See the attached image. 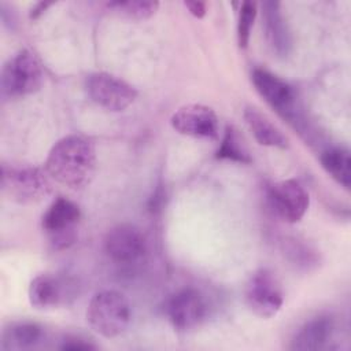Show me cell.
Here are the masks:
<instances>
[{
  "label": "cell",
  "mask_w": 351,
  "mask_h": 351,
  "mask_svg": "<svg viewBox=\"0 0 351 351\" xmlns=\"http://www.w3.org/2000/svg\"><path fill=\"white\" fill-rule=\"evenodd\" d=\"M44 169L52 180L64 186L74 189L86 186L96 170L93 141L82 134L62 137L49 149Z\"/></svg>",
  "instance_id": "cell-1"
},
{
  "label": "cell",
  "mask_w": 351,
  "mask_h": 351,
  "mask_svg": "<svg viewBox=\"0 0 351 351\" xmlns=\"http://www.w3.org/2000/svg\"><path fill=\"white\" fill-rule=\"evenodd\" d=\"M132 318L129 300L115 289L96 292L86 310V319L90 328L100 336L112 339L122 335Z\"/></svg>",
  "instance_id": "cell-2"
},
{
  "label": "cell",
  "mask_w": 351,
  "mask_h": 351,
  "mask_svg": "<svg viewBox=\"0 0 351 351\" xmlns=\"http://www.w3.org/2000/svg\"><path fill=\"white\" fill-rule=\"evenodd\" d=\"M49 178L45 169L30 165H3L1 192L15 203L32 204L51 192Z\"/></svg>",
  "instance_id": "cell-3"
},
{
  "label": "cell",
  "mask_w": 351,
  "mask_h": 351,
  "mask_svg": "<svg viewBox=\"0 0 351 351\" xmlns=\"http://www.w3.org/2000/svg\"><path fill=\"white\" fill-rule=\"evenodd\" d=\"M44 82V73L38 59L29 49H21L10 58L0 77L1 96L5 99L23 97L36 93Z\"/></svg>",
  "instance_id": "cell-4"
},
{
  "label": "cell",
  "mask_w": 351,
  "mask_h": 351,
  "mask_svg": "<svg viewBox=\"0 0 351 351\" xmlns=\"http://www.w3.org/2000/svg\"><path fill=\"white\" fill-rule=\"evenodd\" d=\"M244 300L255 315L274 317L284 303V292L276 273L267 267L255 270L245 282Z\"/></svg>",
  "instance_id": "cell-5"
},
{
  "label": "cell",
  "mask_w": 351,
  "mask_h": 351,
  "mask_svg": "<svg viewBox=\"0 0 351 351\" xmlns=\"http://www.w3.org/2000/svg\"><path fill=\"white\" fill-rule=\"evenodd\" d=\"M85 90L95 104L112 112L123 111L137 97L133 85L106 71L90 73L85 78Z\"/></svg>",
  "instance_id": "cell-6"
},
{
  "label": "cell",
  "mask_w": 351,
  "mask_h": 351,
  "mask_svg": "<svg viewBox=\"0 0 351 351\" xmlns=\"http://www.w3.org/2000/svg\"><path fill=\"white\" fill-rule=\"evenodd\" d=\"M80 218V207L70 199L60 196L43 214L41 226L55 248H67L75 240V226Z\"/></svg>",
  "instance_id": "cell-7"
},
{
  "label": "cell",
  "mask_w": 351,
  "mask_h": 351,
  "mask_svg": "<svg viewBox=\"0 0 351 351\" xmlns=\"http://www.w3.org/2000/svg\"><path fill=\"white\" fill-rule=\"evenodd\" d=\"M267 203L271 211L284 222H299L310 204L306 188L295 178L271 184L267 189Z\"/></svg>",
  "instance_id": "cell-8"
},
{
  "label": "cell",
  "mask_w": 351,
  "mask_h": 351,
  "mask_svg": "<svg viewBox=\"0 0 351 351\" xmlns=\"http://www.w3.org/2000/svg\"><path fill=\"white\" fill-rule=\"evenodd\" d=\"M104 252L115 263L132 265L147 252V241L143 232L132 223L112 226L104 237Z\"/></svg>",
  "instance_id": "cell-9"
},
{
  "label": "cell",
  "mask_w": 351,
  "mask_h": 351,
  "mask_svg": "<svg viewBox=\"0 0 351 351\" xmlns=\"http://www.w3.org/2000/svg\"><path fill=\"white\" fill-rule=\"evenodd\" d=\"M171 128L180 134L193 138H217L219 132L218 115L210 106L191 103L180 107L170 118Z\"/></svg>",
  "instance_id": "cell-10"
},
{
  "label": "cell",
  "mask_w": 351,
  "mask_h": 351,
  "mask_svg": "<svg viewBox=\"0 0 351 351\" xmlns=\"http://www.w3.org/2000/svg\"><path fill=\"white\" fill-rule=\"evenodd\" d=\"M166 314L174 329L186 332L203 322L207 314V302L199 289L182 288L167 300Z\"/></svg>",
  "instance_id": "cell-11"
},
{
  "label": "cell",
  "mask_w": 351,
  "mask_h": 351,
  "mask_svg": "<svg viewBox=\"0 0 351 351\" xmlns=\"http://www.w3.org/2000/svg\"><path fill=\"white\" fill-rule=\"evenodd\" d=\"M335 335V321L329 315H317L306 321L293 335L289 348L293 351H317L328 348Z\"/></svg>",
  "instance_id": "cell-12"
},
{
  "label": "cell",
  "mask_w": 351,
  "mask_h": 351,
  "mask_svg": "<svg viewBox=\"0 0 351 351\" xmlns=\"http://www.w3.org/2000/svg\"><path fill=\"white\" fill-rule=\"evenodd\" d=\"M262 19L265 34L271 51L285 58L292 49V37L281 11V3L278 1H263L262 3Z\"/></svg>",
  "instance_id": "cell-13"
},
{
  "label": "cell",
  "mask_w": 351,
  "mask_h": 351,
  "mask_svg": "<svg viewBox=\"0 0 351 351\" xmlns=\"http://www.w3.org/2000/svg\"><path fill=\"white\" fill-rule=\"evenodd\" d=\"M252 82L258 93L277 111L288 112L293 103L292 88L280 77L266 69L252 71Z\"/></svg>",
  "instance_id": "cell-14"
},
{
  "label": "cell",
  "mask_w": 351,
  "mask_h": 351,
  "mask_svg": "<svg viewBox=\"0 0 351 351\" xmlns=\"http://www.w3.org/2000/svg\"><path fill=\"white\" fill-rule=\"evenodd\" d=\"M29 302L37 310L60 306L66 300L67 289L62 278L52 274H38L29 285Z\"/></svg>",
  "instance_id": "cell-15"
},
{
  "label": "cell",
  "mask_w": 351,
  "mask_h": 351,
  "mask_svg": "<svg viewBox=\"0 0 351 351\" xmlns=\"http://www.w3.org/2000/svg\"><path fill=\"white\" fill-rule=\"evenodd\" d=\"M244 121L254 134L255 140L265 147H274L280 149L288 148L287 136L258 108L245 107L243 112Z\"/></svg>",
  "instance_id": "cell-16"
},
{
  "label": "cell",
  "mask_w": 351,
  "mask_h": 351,
  "mask_svg": "<svg viewBox=\"0 0 351 351\" xmlns=\"http://www.w3.org/2000/svg\"><path fill=\"white\" fill-rule=\"evenodd\" d=\"M44 339V329L36 322L10 324L1 333V350H26L36 347Z\"/></svg>",
  "instance_id": "cell-17"
},
{
  "label": "cell",
  "mask_w": 351,
  "mask_h": 351,
  "mask_svg": "<svg viewBox=\"0 0 351 351\" xmlns=\"http://www.w3.org/2000/svg\"><path fill=\"white\" fill-rule=\"evenodd\" d=\"M321 165L324 170L343 188L351 186V155L344 147H332L322 152Z\"/></svg>",
  "instance_id": "cell-18"
},
{
  "label": "cell",
  "mask_w": 351,
  "mask_h": 351,
  "mask_svg": "<svg viewBox=\"0 0 351 351\" xmlns=\"http://www.w3.org/2000/svg\"><path fill=\"white\" fill-rule=\"evenodd\" d=\"M107 8L115 14L132 19V21H145L149 19L159 8L158 1L152 0H126V1H108Z\"/></svg>",
  "instance_id": "cell-19"
},
{
  "label": "cell",
  "mask_w": 351,
  "mask_h": 351,
  "mask_svg": "<svg viewBox=\"0 0 351 351\" xmlns=\"http://www.w3.org/2000/svg\"><path fill=\"white\" fill-rule=\"evenodd\" d=\"M217 159H228L239 163H251L252 158L250 156L243 140L240 138L237 130L233 126H226L219 148L215 154Z\"/></svg>",
  "instance_id": "cell-20"
},
{
  "label": "cell",
  "mask_w": 351,
  "mask_h": 351,
  "mask_svg": "<svg viewBox=\"0 0 351 351\" xmlns=\"http://www.w3.org/2000/svg\"><path fill=\"white\" fill-rule=\"evenodd\" d=\"M258 14V4L255 1H243L239 10L237 22V44L240 48H247L251 37V30Z\"/></svg>",
  "instance_id": "cell-21"
},
{
  "label": "cell",
  "mask_w": 351,
  "mask_h": 351,
  "mask_svg": "<svg viewBox=\"0 0 351 351\" xmlns=\"http://www.w3.org/2000/svg\"><path fill=\"white\" fill-rule=\"evenodd\" d=\"M60 348L66 351H90V350H95L96 346L86 341L85 339L73 336V337H66Z\"/></svg>",
  "instance_id": "cell-22"
},
{
  "label": "cell",
  "mask_w": 351,
  "mask_h": 351,
  "mask_svg": "<svg viewBox=\"0 0 351 351\" xmlns=\"http://www.w3.org/2000/svg\"><path fill=\"white\" fill-rule=\"evenodd\" d=\"M185 8L195 16V18H203L207 12V4L204 1H184Z\"/></svg>",
  "instance_id": "cell-23"
},
{
  "label": "cell",
  "mask_w": 351,
  "mask_h": 351,
  "mask_svg": "<svg viewBox=\"0 0 351 351\" xmlns=\"http://www.w3.org/2000/svg\"><path fill=\"white\" fill-rule=\"evenodd\" d=\"M53 3H44V1H40V3H36L32 8H30V12H29V18L30 19H37L40 18L47 8H49Z\"/></svg>",
  "instance_id": "cell-24"
}]
</instances>
